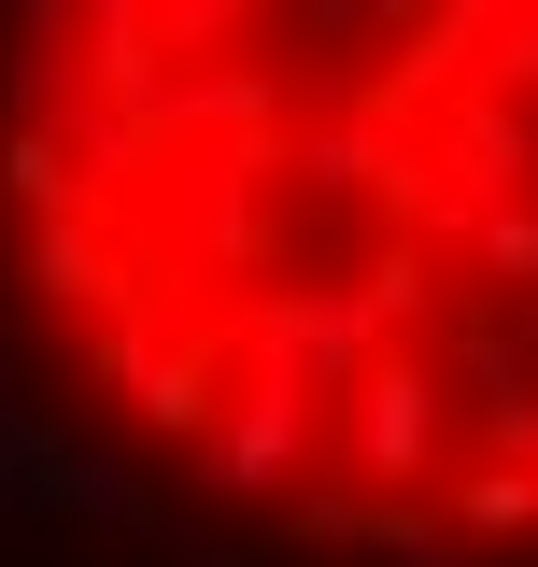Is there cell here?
Here are the masks:
<instances>
[{"label": "cell", "instance_id": "obj_1", "mask_svg": "<svg viewBox=\"0 0 538 567\" xmlns=\"http://www.w3.org/2000/svg\"><path fill=\"white\" fill-rule=\"evenodd\" d=\"M0 354L298 567H538V0H0Z\"/></svg>", "mask_w": 538, "mask_h": 567}]
</instances>
